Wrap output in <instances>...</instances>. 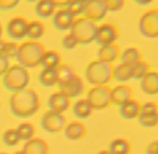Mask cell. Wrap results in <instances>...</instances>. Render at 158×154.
<instances>
[{"instance_id":"f546056e","label":"cell","mask_w":158,"mask_h":154,"mask_svg":"<svg viewBox=\"0 0 158 154\" xmlns=\"http://www.w3.org/2000/svg\"><path fill=\"white\" fill-rule=\"evenodd\" d=\"M84 7H85V0H72V1L65 2V8L72 13L75 19L83 15Z\"/></svg>"},{"instance_id":"74e56055","label":"cell","mask_w":158,"mask_h":154,"mask_svg":"<svg viewBox=\"0 0 158 154\" xmlns=\"http://www.w3.org/2000/svg\"><path fill=\"white\" fill-rule=\"evenodd\" d=\"M19 5V0H0V10L9 11Z\"/></svg>"},{"instance_id":"f6af8a7d","label":"cell","mask_w":158,"mask_h":154,"mask_svg":"<svg viewBox=\"0 0 158 154\" xmlns=\"http://www.w3.org/2000/svg\"><path fill=\"white\" fill-rule=\"evenodd\" d=\"M2 35H3V28H2L1 23H0V40H1V38H2Z\"/></svg>"},{"instance_id":"e0dca14e","label":"cell","mask_w":158,"mask_h":154,"mask_svg":"<svg viewBox=\"0 0 158 154\" xmlns=\"http://www.w3.org/2000/svg\"><path fill=\"white\" fill-rule=\"evenodd\" d=\"M63 133H64V137L69 141H78L85 137L87 129L82 123L72 122L65 126Z\"/></svg>"},{"instance_id":"8d00e7d4","label":"cell","mask_w":158,"mask_h":154,"mask_svg":"<svg viewBox=\"0 0 158 154\" xmlns=\"http://www.w3.org/2000/svg\"><path fill=\"white\" fill-rule=\"evenodd\" d=\"M105 1H106L107 11H110V12L118 11L124 5L123 0H105Z\"/></svg>"},{"instance_id":"7a4b0ae2","label":"cell","mask_w":158,"mask_h":154,"mask_svg":"<svg viewBox=\"0 0 158 154\" xmlns=\"http://www.w3.org/2000/svg\"><path fill=\"white\" fill-rule=\"evenodd\" d=\"M43 44L37 41H27L19 46L18 55L15 60L19 65L25 69H35L40 65L42 56L45 53Z\"/></svg>"},{"instance_id":"603a6c76","label":"cell","mask_w":158,"mask_h":154,"mask_svg":"<svg viewBox=\"0 0 158 154\" xmlns=\"http://www.w3.org/2000/svg\"><path fill=\"white\" fill-rule=\"evenodd\" d=\"M112 79L118 83H127L133 79V66L119 63L113 66Z\"/></svg>"},{"instance_id":"277c9868","label":"cell","mask_w":158,"mask_h":154,"mask_svg":"<svg viewBox=\"0 0 158 154\" xmlns=\"http://www.w3.org/2000/svg\"><path fill=\"white\" fill-rule=\"evenodd\" d=\"M2 83L5 89L9 92H19L28 88L30 83V73L28 69L21 65H11L2 76Z\"/></svg>"},{"instance_id":"d6a6232c","label":"cell","mask_w":158,"mask_h":154,"mask_svg":"<svg viewBox=\"0 0 158 154\" xmlns=\"http://www.w3.org/2000/svg\"><path fill=\"white\" fill-rule=\"evenodd\" d=\"M133 66V79L136 81H140L143 77H145L148 73H149V65L147 62L140 60L139 62H137L136 65Z\"/></svg>"},{"instance_id":"4fadbf2b","label":"cell","mask_w":158,"mask_h":154,"mask_svg":"<svg viewBox=\"0 0 158 154\" xmlns=\"http://www.w3.org/2000/svg\"><path fill=\"white\" fill-rule=\"evenodd\" d=\"M75 19H76L73 18L72 13L68 9L61 8L54 12V15L52 16V24L56 30L61 32H65V31H69L73 22H75Z\"/></svg>"},{"instance_id":"d4e9b609","label":"cell","mask_w":158,"mask_h":154,"mask_svg":"<svg viewBox=\"0 0 158 154\" xmlns=\"http://www.w3.org/2000/svg\"><path fill=\"white\" fill-rule=\"evenodd\" d=\"M120 63L127 65H134L140 60H142V53L136 47H127L120 52L119 55Z\"/></svg>"},{"instance_id":"4316f807","label":"cell","mask_w":158,"mask_h":154,"mask_svg":"<svg viewBox=\"0 0 158 154\" xmlns=\"http://www.w3.org/2000/svg\"><path fill=\"white\" fill-rule=\"evenodd\" d=\"M108 151L111 154H129L131 152V144L126 139H114L109 144Z\"/></svg>"},{"instance_id":"f1b7e54d","label":"cell","mask_w":158,"mask_h":154,"mask_svg":"<svg viewBox=\"0 0 158 154\" xmlns=\"http://www.w3.org/2000/svg\"><path fill=\"white\" fill-rule=\"evenodd\" d=\"M18 132V135L19 137V140L23 142H27L29 140L34 138L35 135V128L32 123H22L21 125L18 126L15 129Z\"/></svg>"},{"instance_id":"ba28073f","label":"cell","mask_w":158,"mask_h":154,"mask_svg":"<svg viewBox=\"0 0 158 154\" xmlns=\"http://www.w3.org/2000/svg\"><path fill=\"white\" fill-rule=\"evenodd\" d=\"M40 125L46 133L55 135V134H58L59 132L64 130L66 126V120L64 115L61 114V113L48 110L41 116Z\"/></svg>"},{"instance_id":"9a60e30c","label":"cell","mask_w":158,"mask_h":154,"mask_svg":"<svg viewBox=\"0 0 158 154\" xmlns=\"http://www.w3.org/2000/svg\"><path fill=\"white\" fill-rule=\"evenodd\" d=\"M132 95H133L132 89L127 85H118L112 89H110L111 103L116 106L123 105L127 100L132 99Z\"/></svg>"},{"instance_id":"ffe728a7","label":"cell","mask_w":158,"mask_h":154,"mask_svg":"<svg viewBox=\"0 0 158 154\" xmlns=\"http://www.w3.org/2000/svg\"><path fill=\"white\" fill-rule=\"evenodd\" d=\"M119 47L115 44L103 46V47H100L98 51H97V58L101 60V61L110 63V65L117 60V58H119Z\"/></svg>"},{"instance_id":"7dc6e473","label":"cell","mask_w":158,"mask_h":154,"mask_svg":"<svg viewBox=\"0 0 158 154\" xmlns=\"http://www.w3.org/2000/svg\"><path fill=\"white\" fill-rule=\"evenodd\" d=\"M0 154H7V153H5V152H0Z\"/></svg>"},{"instance_id":"2e32d148","label":"cell","mask_w":158,"mask_h":154,"mask_svg":"<svg viewBox=\"0 0 158 154\" xmlns=\"http://www.w3.org/2000/svg\"><path fill=\"white\" fill-rule=\"evenodd\" d=\"M140 89L147 95L158 94V73L149 72L140 80Z\"/></svg>"},{"instance_id":"3957f363","label":"cell","mask_w":158,"mask_h":154,"mask_svg":"<svg viewBox=\"0 0 158 154\" xmlns=\"http://www.w3.org/2000/svg\"><path fill=\"white\" fill-rule=\"evenodd\" d=\"M112 69L113 66L110 63L97 59L86 66L84 76L86 81L93 87L106 86L112 80Z\"/></svg>"},{"instance_id":"4dcf8cb0","label":"cell","mask_w":158,"mask_h":154,"mask_svg":"<svg viewBox=\"0 0 158 154\" xmlns=\"http://www.w3.org/2000/svg\"><path fill=\"white\" fill-rule=\"evenodd\" d=\"M137 119L138 123L143 128H155L158 123V113H151V114L140 113Z\"/></svg>"},{"instance_id":"f35d334b","label":"cell","mask_w":158,"mask_h":154,"mask_svg":"<svg viewBox=\"0 0 158 154\" xmlns=\"http://www.w3.org/2000/svg\"><path fill=\"white\" fill-rule=\"evenodd\" d=\"M140 113L143 114H151V113H158L157 105L153 102H146L143 105H141Z\"/></svg>"},{"instance_id":"5b68a950","label":"cell","mask_w":158,"mask_h":154,"mask_svg":"<svg viewBox=\"0 0 158 154\" xmlns=\"http://www.w3.org/2000/svg\"><path fill=\"white\" fill-rule=\"evenodd\" d=\"M97 28L98 26L94 22L86 18H79L73 22L69 34L75 37L79 45L87 46L95 41Z\"/></svg>"},{"instance_id":"7402d4cb","label":"cell","mask_w":158,"mask_h":154,"mask_svg":"<svg viewBox=\"0 0 158 154\" xmlns=\"http://www.w3.org/2000/svg\"><path fill=\"white\" fill-rule=\"evenodd\" d=\"M40 65H42L43 69H57L61 65V56L54 50H46Z\"/></svg>"},{"instance_id":"52a82bcc","label":"cell","mask_w":158,"mask_h":154,"mask_svg":"<svg viewBox=\"0 0 158 154\" xmlns=\"http://www.w3.org/2000/svg\"><path fill=\"white\" fill-rule=\"evenodd\" d=\"M87 101L92 106L93 110H102L111 103L110 88L107 86H97L91 88L86 97Z\"/></svg>"},{"instance_id":"30bf717a","label":"cell","mask_w":158,"mask_h":154,"mask_svg":"<svg viewBox=\"0 0 158 154\" xmlns=\"http://www.w3.org/2000/svg\"><path fill=\"white\" fill-rule=\"evenodd\" d=\"M59 92L64 94L69 99L78 98L85 92V85L82 78H80L78 75L73 76L72 79L68 80L65 82L57 84Z\"/></svg>"},{"instance_id":"ac0fdd59","label":"cell","mask_w":158,"mask_h":154,"mask_svg":"<svg viewBox=\"0 0 158 154\" xmlns=\"http://www.w3.org/2000/svg\"><path fill=\"white\" fill-rule=\"evenodd\" d=\"M23 151L25 154H49V147L43 139L33 138L25 142Z\"/></svg>"},{"instance_id":"7bdbcfd3","label":"cell","mask_w":158,"mask_h":154,"mask_svg":"<svg viewBox=\"0 0 158 154\" xmlns=\"http://www.w3.org/2000/svg\"><path fill=\"white\" fill-rule=\"evenodd\" d=\"M4 49H5V42L0 40V55H4Z\"/></svg>"},{"instance_id":"d6986e66","label":"cell","mask_w":158,"mask_h":154,"mask_svg":"<svg viewBox=\"0 0 158 154\" xmlns=\"http://www.w3.org/2000/svg\"><path fill=\"white\" fill-rule=\"evenodd\" d=\"M141 104L136 99H130L119 106V114L124 119H135L140 114Z\"/></svg>"},{"instance_id":"bcb514c9","label":"cell","mask_w":158,"mask_h":154,"mask_svg":"<svg viewBox=\"0 0 158 154\" xmlns=\"http://www.w3.org/2000/svg\"><path fill=\"white\" fill-rule=\"evenodd\" d=\"M13 154H25V153H23V150H21V151H16V152H15Z\"/></svg>"},{"instance_id":"8fae6325","label":"cell","mask_w":158,"mask_h":154,"mask_svg":"<svg viewBox=\"0 0 158 154\" xmlns=\"http://www.w3.org/2000/svg\"><path fill=\"white\" fill-rule=\"evenodd\" d=\"M118 39V32L116 28L110 24H103L97 28L95 42L99 47L112 45Z\"/></svg>"},{"instance_id":"9c48e42d","label":"cell","mask_w":158,"mask_h":154,"mask_svg":"<svg viewBox=\"0 0 158 154\" xmlns=\"http://www.w3.org/2000/svg\"><path fill=\"white\" fill-rule=\"evenodd\" d=\"M107 7L105 0H85L84 18L90 19L96 24L105 18L107 15Z\"/></svg>"},{"instance_id":"ee69618b","label":"cell","mask_w":158,"mask_h":154,"mask_svg":"<svg viewBox=\"0 0 158 154\" xmlns=\"http://www.w3.org/2000/svg\"><path fill=\"white\" fill-rule=\"evenodd\" d=\"M97 154H111L108 150H101V151H99Z\"/></svg>"},{"instance_id":"5bb4252c","label":"cell","mask_w":158,"mask_h":154,"mask_svg":"<svg viewBox=\"0 0 158 154\" xmlns=\"http://www.w3.org/2000/svg\"><path fill=\"white\" fill-rule=\"evenodd\" d=\"M47 106L49 110L54 112L62 113L65 112L70 106V99L66 97L61 92H54L48 97L47 100Z\"/></svg>"},{"instance_id":"836d02e7","label":"cell","mask_w":158,"mask_h":154,"mask_svg":"<svg viewBox=\"0 0 158 154\" xmlns=\"http://www.w3.org/2000/svg\"><path fill=\"white\" fill-rule=\"evenodd\" d=\"M2 141L8 147H15L19 143V137L15 129H8L6 130L2 136Z\"/></svg>"},{"instance_id":"83f0119b","label":"cell","mask_w":158,"mask_h":154,"mask_svg":"<svg viewBox=\"0 0 158 154\" xmlns=\"http://www.w3.org/2000/svg\"><path fill=\"white\" fill-rule=\"evenodd\" d=\"M45 34V27L39 21H33L29 23L28 29H27V37L31 39V41H37L42 38Z\"/></svg>"},{"instance_id":"b9f144b4","label":"cell","mask_w":158,"mask_h":154,"mask_svg":"<svg viewBox=\"0 0 158 154\" xmlns=\"http://www.w3.org/2000/svg\"><path fill=\"white\" fill-rule=\"evenodd\" d=\"M136 3L138 5H142V6H145L148 5L151 3V0H146V1H143V0H136Z\"/></svg>"},{"instance_id":"ab89813d","label":"cell","mask_w":158,"mask_h":154,"mask_svg":"<svg viewBox=\"0 0 158 154\" xmlns=\"http://www.w3.org/2000/svg\"><path fill=\"white\" fill-rule=\"evenodd\" d=\"M9 60L4 55H0V77H2L9 69Z\"/></svg>"},{"instance_id":"60d3db41","label":"cell","mask_w":158,"mask_h":154,"mask_svg":"<svg viewBox=\"0 0 158 154\" xmlns=\"http://www.w3.org/2000/svg\"><path fill=\"white\" fill-rule=\"evenodd\" d=\"M146 154H158V141H153L147 146Z\"/></svg>"},{"instance_id":"e575fe53","label":"cell","mask_w":158,"mask_h":154,"mask_svg":"<svg viewBox=\"0 0 158 154\" xmlns=\"http://www.w3.org/2000/svg\"><path fill=\"white\" fill-rule=\"evenodd\" d=\"M19 51V45L15 42H5L4 56L8 60L15 59Z\"/></svg>"},{"instance_id":"8992f818","label":"cell","mask_w":158,"mask_h":154,"mask_svg":"<svg viewBox=\"0 0 158 154\" xmlns=\"http://www.w3.org/2000/svg\"><path fill=\"white\" fill-rule=\"evenodd\" d=\"M138 29L141 35L148 39H155L158 37V10L151 9L141 15L138 23Z\"/></svg>"},{"instance_id":"6da1fadb","label":"cell","mask_w":158,"mask_h":154,"mask_svg":"<svg viewBox=\"0 0 158 154\" xmlns=\"http://www.w3.org/2000/svg\"><path fill=\"white\" fill-rule=\"evenodd\" d=\"M9 108L15 118H31L40 108V98L33 89L27 88L12 93L9 97Z\"/></svg>"},{"instance_id":"1f68e13d","label":"cell","mask_w":158,"mask_h":154,"mask_svg":"<svg viewBox=\"0 0 158 154\" xmlns=\"http://www.w3.org/2000/svg\"><path fill=\"white\" fill-rule=\"evenodd\" d=\"M56 72H57V77H58V83L68 81V80L72 79L73 76L77 75L73 66H70L69 65H61L56 69Z\"/></svg>"},{"instance_id":"484cf974","label":"cell","mask_w":158,"mask_h":154,"mask_svg":"<svg viewBox=\"0 0 158 154\" xmlns=\"http://www.w3.org/2000/svg\"><path fill=\"white\" fill-rule=\"evenodd\" d=\"M39 83L43 87L52 88L58 83V77H57L56 69H42L39 73Z\"/></svg>"},{"instance_id":"d590c367","label":"cell","mask_w":158,"mask_h":154,"mask_svg":"<svg viewBox=\"0 0 158 154\" xmlns=\"http://www.w3.org/2000/svg\"><path fill=\"white\" fill-rule=\"evenodd\" d=\"M61 45H62V47L66 50H73V49H75L79 44H78V42H77V40L75 39V37L69 33L68 35H65L62 38Z\"/></svg>"},{"instance_id":"44dd1931","label":"cell","mask_w":158,"mask_h":154,"mask_svg":"<svg viewBox=\"0 0 158 154\" xmlns=\"http://www.w3.org/2000/svg\"><path fill=\"white\" fill-rule=\"evenodd\" d=\"M57 3L54 0H40L35 6V13L42 19H47L53 16Z\"/></svg>"},{"instance_id":"cb8c5ba5","label":"cell","mask_w":158,"mask_h":154,"mask_svg":"<svg viewBox=\"0 0 158 154\" xmlns=\"http://www.w3.org/2000/svg\"><path fill=\"white\" fill-rule=\"evenodd\" d=\"M93 108L87 99H80L73 105V114L79 119H86L92 114Z\"/></svg>"},{"instance_id":"7c38bea8","label":"cell","mask_w":158,"mask_h":154,"mask_svg":"<svg viewBox=\"0 0 158 154\" xmlns=\"http://www.w3.org/2000/svg\"><path fill=\"white\" fill-rule=\"evenodd\" d=\"M29 23L26 19L16 16V18L11 19L7 23L6 26V33L9 38H11L15 41L23 40L27 37V29H28Z\"/></svg>"}]
</instances>
